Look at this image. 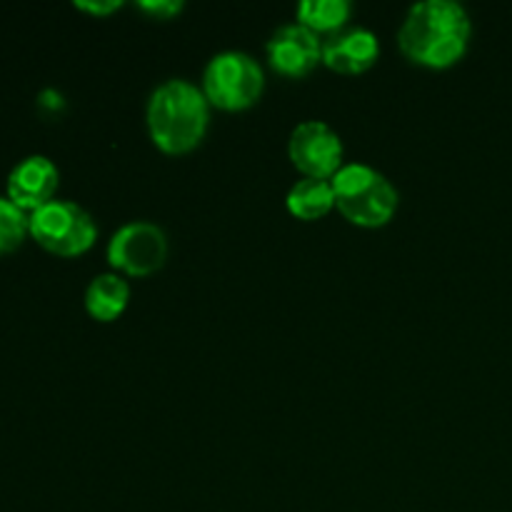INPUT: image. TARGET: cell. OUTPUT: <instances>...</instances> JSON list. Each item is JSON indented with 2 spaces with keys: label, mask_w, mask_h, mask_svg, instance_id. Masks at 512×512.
I'll list each match as a JSON object with an SVG mask.
<instances>
[{
  "label": "cell",
  "mask_w": 512,
  "mask_h": 512,
  "mask_svg": "<svg viewBox=\"0 0 512 512\" xmlns=\"http://www.w3.org/2000/svg\"><path fill=\"white\" fill-rule=\"evenodd\" d=\"M200 88L213 108L245 110L263 95V65L245 50H220L205 63Z\"/></svg>",
  "instance_id": "obj_4"
},
{
  "label": "cell",
  "mask_w": 512,
  "mask_h": 512,
  "mask_svg": "<svg viewBox=\"0 0 512 512\" xmlns=\"http://www.w3.org/2000/svg\"><path fill=\"white\" fill-rule=\"evenodd\" d=\"M105 255L118 273L148 278L168 260V235L158 223L130 220L110 235Z\"/></svg>",
  "instance_id": "obj_6"
},
{
  "label": "cell",
  "mask_w": 512,
  "mask_h": 512,
  "mask_svg": "<svg viewBox=\"0 0 512 512\" xmlns=\"http://www.w3.org/2000/svg\"><path fill=\"white\" fill-rule=\"evenodd\" d=\"M265 50L273 70L285 78H305L318 68V63H323V40L298 20L275 28Z\"/></svg>",
  "instance_id": "obj_8"
},
{
  "label": "cell",
  "mask_w": 512,
  "mask_h": 512,
  "mask_svg": "<svg viewBox=\"0 0 512 512\" xmlns=\"http://www.w3.org/2000/svg\"><path fill=\"white\" fill-rule=\"evenodd\" d=\"M28 233V213L20 210L8 195L0 198V255L18 248Z\"/></svg>",
  "instance_id": "obj_14"
},
{
  "label": "cell",
  "mask_w": 512,
  "mask_h": 512,
  "mask_svg": "<svg viewBox=\"0 0 512 512\" xmlns=\"http://www.w3.org/2000/svg\"><path fill=\"white\" fill-rule=\"evenodd\" d=\"M290 215L298 220H320L335 208L333 183L323 178H300L285 195Z\"/></svg>",
  "instance_id": "obj_12"
},
{
  "label": "cell",
  "mask_w": 512,
  "mask_h": 512,
  "mask_svg": "<svg viewBox=\"0 0 512 512\" xmlns=\"http://www.w3.org/2000/svg\"><path fill=\"white\" fill-rule=\"evenodd\" d=\"M210 108L200 85L185 78L165 80L145 105L150 140L168 155L190 153L208 133Z\"/></svg>",
  "instance_id": "obj_2"
},
{
  "label": "cell",
  "mask_w": 512,
  "mask_h": 512,
  "mask_svg": "<svg viewBox=\"0 0 512 512\" xmlns=\"http://www.w3.org/2000/svg\"><path fill=\"white\" fill-rule=\"evenodd\" d=\"M60 173L48 155H25L8 173V198L25 213L55 200Z\"/></svg>",
  "instance_id": "obj_9"
},
{
  "label": "cell",
  "mask_w": 512,
  "mask_h": 512,
  "mask_svg": "<svg viewBox=\"0 0 512 512\" xmlns=\"http://www.w3.org/2000/svg\"><path fill=\"white\" fill-rule=\"evenodd\" d=\"M380 55V40L370 28H343L323 40V63L343 75H358L373 68Z\"/></svg>",
  "instance_id": "obj_10"
},
{
  "label": "cell",
  "mask_w": 512,
  "mask_h": 512,
  "mask_svg": "<svg viewBox=\"0 0 512 512\" xmlns=\"http://www.w3.org/2000/svg\"><path fill=\"white\" fill-rule=\"evenodd\" d=\"M470 35L473 20L458 0H420L400 23L398 45L410 63L443 70L468 53Z\"/></svg>",
  "instance_id": "obj_1"
},
{
  "label": "cell",
  "mask_w": 512,
  "mask_h": 512,
  "mask_svg": "<svg viewBox=\"0 0 512 512\" xmlns=\"http://www.w3.org/2000/svg\"><path fill=\"white\" fill-rule=\"evenodd\" d=\"M343 138L323 120H303L288 138V155L305 178L330 180L343 168Z\"/></svg>",
  "instance_id": "obj_7"
},
{
  "label": "cell",
  "mask_w": 512,
  "mask_h": 512,
  "mask_svg": "<svg viewBox=\"0 0 512 512\" xmlns=\"http://www.w3.org/2000/svg\"><path fill=\"white\" fill-rule=\"evenodd\" d=\"M183 5V0H140L138 10L153 20H170L183 10Z\"/></svg>",
  "instance_id": "obj_15"
},
{
  "label": "cell",
  "mask_w": 512,
  "mask_h": 512,
  "mask_svg": "<svg viewBox=\"0 0 512 512\" xmlns=\"http://www.w3.org/2000/svg\"><path fill=\"white\" fill-rule=\"evenodd\" d=\"M75 8L83 10V13L105 18V15H110V13H115V10L123 8V0H75Z\"/></svg>",
  "instance_id": "obj_16"
},
{
  "label": "cell",
  "mask_w": 512,
  "mask_h": 512,
  "mask_svg": "<svg viewBox=\"0 0 512 512\" xmlns=\"http://www.w3.org/2000/svg\"><path fill=\"white\" fill-rule=\"evenodd\" d=\"M295 13H298V23L313 33L333 35L345 28L350 13H353V5L350 0H300Z\"/></svg>",
  "instance_id": "obj_13"
},
{
  "label": "cell",
  "mask_w": 512,
  "mask_h": 512,
  "mask_svg": "<svg viewBox=\"0 0 512 512\" xmlns=\"http://www.w3.org/2000/svg\"><path fill=\"white\" fill-rule=\"evenodd\" d=\"M335 208L345 220L360 228H380L390 223L400 205V193L388 175L368 163H345L330 178Z\"/></svg>",
  "instance_id": "obj_3"
},
{
  "label": "cell",
  "mask_w": 512,
  "mask_h": 512,
  "mask_svg": "<svg viewBox=\"0 0 512 512\" xmlns=\"http://www.w3.org/2000/svg\"><path fill=\"white\" fill-rule=\"evenodd\" d=\"M130 303V285L120 273H100L85 288V310L100 323L120 318Z\"/></svg>",
  "instance_id": "obj_11"
},
{
  "label": "cell",
  "mask_w": 512,
  "mask_h": 512,
  "mask_svg": "<svg viewBox=\"0 0 512 512\" xmlns=\"http://www.w3.org/2000/svg\"><path fill=\"white\" fill-rule=\"evenodd\" d=\"M28 228L38 245H43L50 253L63 255V258L83 255L85 250L93 248L95 238H98V225H95L93 215L83 205L60 198L33 210L28 215Z\"/></svg>",
  "instance_id": "obj_5"
}]
</instances>
